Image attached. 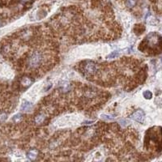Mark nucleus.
I'll return each instance as SVG.
<instances>
[{
  "label": "nucleus",
  "instance_id": "9",
  "mask_svg": "<svg viewBox=\"0 0 162 162\" xmlns=\"http://www.w3.org/2000/svg\"><path fill=\"white\" fill-rule=\"evenodd\" d=\"M143 96H144V98L145 99H151L152 98V96H153V93L150 92V91H145V92H143Z\"/></svg>",
  "mask_w": 162,
  "mask_h": 162
},
{
  "label": "nucleus",
  "instance_id": "5",
  "mask_svg": "<svg viewBox=\"0 0 162 162\" xmlns=\"http://www.w3.org/2000/svg\"><path fill=\"white\" fill-rule=\"evenodd\" d=\"M37 155H38V152L36 149L29 150V151H28V153H27V157L29 160H31V161L35 160L37 158Z\"/></svg>",
  "mask_w": 162,
  "mask_h": 162
},
{
  "label": "nucleus",
  "instance_id": "11",
  "mask_svg": "<svg viewBox=\"0 0 162 162\" xmlns=\"http://www.w3.org/2000/svg\"><path fill=\"white\" fill-rule=\"evenodd\" d=\"M45 117L43 116V115H38V116H37L35 118V121L37 123H41V122H42V121L44 120Z\"/></svg>",
  "mask_w": 162,
  "mask_h": 162
},
{
  "label": "nucleus",
  "instance_id": "13",
  "mask_svg": "<svg viewBox=\"0 0 162 162\" xmlns=\"http://www.w3.org/2000/svg\"><path fill=\"white\" fill-rule=\"evenodd\" d=\"M118 55V53L117 51H114V52H112L111 54H109L108 56V58H114L117 57Z\"/></svg>",
  "mask_w": 162,
  "mask_h": 162
},
{
  "label": "nucleus",
  "instance_id": "12",
  "mask_svg": "<svg viewBox=\"0 0 162 162\" xmlns=\"http://www.w3.org/2000/svg\"><path fill=\"white\" fill-rule=\"evenodd\" d=\"M102 118L103 119H105V120H109V121H110V120H113L114 117V115H106L104 114L102 115Z\"/></svg>",
  "mask_w": 162,
  "mask_h": 162
},
{
  "label": "nucleus",
  "instance_id": "14",
  "mask_svg": "<svg viewBox=\"0 0 162 162\" xmlns=\"http://www.w3.org/2000/svg\"><path fill=\"white\" fill-rule=\"evenodd\" d=\"M6 119V114H5V113H2V114H0V122L5 121Z\"/></svg>",
  "mask_w": 162,
  "mask_h": 162
},
{
  "label": "nucleus",
  "instance_id": "15",
  "mask_svg": "<svg viewBox=\"0 0 162 162\" xmlns=\"http://www.w3.org/2000/svg\"><path fill=\"white\" fill-rule=\"evenodd\" d=\"M22 3H28V2H29L30 0H20Z\"/></svg>",
  "mask_w": 162,
  "mask_h": 162
},
{
  "label": "nucleus",
  "instance_id": "4",
  "mask_svg": "<svg viewBox=\"0 0 162 162\" xmlns=\"http://www.w3.org/2000/svg\"><path fill=\"white\" fill-rule=\"evenodd\" d=\"M144 117H145V114L143 110H137L136 112H135L133 114L130 116V118H132L133 120L136 122H142L144 119Z\"/></svg>",
  "mask_w": 162,
  "mask_h": 162
},
{
  "label": "nucleus",
  "instance_id": "2",
  "mask_svg": "<svg viewBox=\"0 0 162 162\" xmlns=\"http://www.w3.org/2000/svg\"><path fill=\"white\" fill-rule=\"evenodd\" d=\"M43 62V55L41 52L39 51H35L32 53L28 58V65L30 68H37L40 65H41Z\"/></svg>",
  "mask_w": 162,
  "mask_h": 162
},
{
  "label": "nucleus",
  "instance_id": "1",
  "mask_svg": "<svg viewBox=\"0 0 162 162\" xmlns=\"http://www.w3.org/2000/svg\"><path fill=\"white\" fill-rule=\"evenodd\" d=\"M141 45H143V50H144L145 48H148L150 50H156L158 48L161 50V36L155 32L150 33L149 35L147 36L145 40L142 42Z\"/></svg>",
  "mask_w": 162,
  "mask_h": 162
},
{
  "label": "nucleus",
  "instance_id": "10",
  "mask_svg": "<svg viewBox=\"0 0 162 162\" xmlns=\"http://www.w3.org/2000/svg\"><path fill=\"white\" fill-rule=\"evenodd\" d=\"M21 118H22V115L20 114H18L15 115V116L13 117L12 121L14 122H19V120L21 119Z\"/></svg>",
  "mask_w": 162,
  "mask_h": 162
},
{
  "label": "nucleus",
  "instance_id": "3",
  "mask_svg": "<svg viewBox=\"0 0 162 162\" xmlns=\"http://www.w3.org/2000/svg\"><path fill=\"white\" fill-rule=\"evenodd\" d=\"M83 69H84V71L86 75H89V76H92L94 74L96 73L97 71V65L96 63H94L93 62H86L84 67H83Z\"/></svg>",
  "mask_w": 162,
  "mask_h": 162
},
{
  "label": "nucleus",
  "instance_id": "8",
  "mask_svg": "<svg viewBox=\"0 0 162 162\" xmlns=\"http://www.w3.org/2000/svg\"><path fill=\"white\" fill-rule=\"evenodd\" d=\"M137 0H126L125 1V5L129 7V8H133L134 6L136 5Z\"/></svg>",
  "mask_w": 162,
  "mask_h": 162
},
{
  "label": "nucleus",
  "instance_id": "7",
  "mask_svg": "<svg viewBox=\"0 0 162 162\" xmlns=\"http://www.w3.org/2000/svg\"><path fill=\"white\" fill-rule=\"evenodd\" d=\"M32 107V104L29 102H24L21 105V110L23 111H29Z\"/></svg>",
  "mask_w": 162,
  "mask_h": 162
},
{
  "label": "nucleus",
  "instance_id": "6",
  "mask_svg": "<svg viewBox=\"0 0 162 162\" xmlns=\"http://www.w3.org/2000/svg\"><path fill=\"white\" fill-rule=\"evenodd\" d=\"M32 82V80H31L30 78H29V77H24L22 80H21L20 84H21V85H22L23 87H24V88H28L29 86L31 85Z\"/></svg>",
  "mask_w": 162,
  "mask_h": 162
}]
</instances>
